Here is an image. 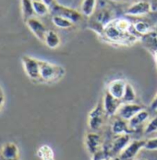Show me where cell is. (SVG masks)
<instances>
[{"mask_svg": "<svg viewBox=\"0 0 157 160\" xmlns=\"http://www.w3.org/2000/svg\"><path fill=\"white\" fill-rule=\"evenodd\" d=\"M137 160H147V159H145V158H140V159H137Z\"/></svg>", "mask_w": 157, "mask_h": 160, "instance_id": "cell-35", "label": "cell"}, {"mask_svg": "<svg viewBox=\"0 0 157 160\" xmlns=\"http://www.w3.org/2000/svg\"><path fill=\"white\" fill-rule=\"evenodd\" d=\"M60 43L61 40L58 34L53 30H48L45 39V44L46 46L50 49H56L60 46Z\"/></svg>", "mask_w": 157, "mask_h": 160, "instance_id": "cell-18", "label": "cell"}, {"mask_svg": "<svg viewBox=\"0 0 157 160\" xmlns=\"http://www.w3.org/2000/svg\"><path fill=\"white\" fill-rule=\"evenodd\" d=\"M22 2V14L24 22H26L28 20L33 18L35 15L32 0H21Z\"/></svg>", "mask_w": 157, "mask_h": 160, "instance_id": "cell-17", "label": "cell"}, {"mask_svg": "<svg viewBox=\"0 0 157 160\" xmlns=\"http://www.w3.org/2000/svg\"><path fill=\"white\" fill-rule=\"evenodd\" d=\"M25 23L27 24V26L31 30V32L33 33V35L39 41L45 43V35H46L48 30L46 29L44 23H42L39 20H37L35 18H32V19L28 20Z\"/></svg>", "mask_w": 157, "mask_h": 160, "instance_id": "cell-9", "label": "cell"}, {"mask_svg": "<svg viewBox=\"0 0 157 160\" xmlns=\"http://www.w3.org/2000/svg\"><path fill=\"white\" fill-rule=\"evenodd\" d=\"M150 108H151V109L152 110H157V93L156 95L155 96V98L152 100V102H151V105H150Z\"/></svg>", "mask_w": 157, "mask_h": 160, "instance_id": "cell-27", "label": "cell"}, {"mask_svg": "<svg viewBox=\"0 0 157 160\" xmlns=\"http://www.w3.org/2000/svg\"><path fill=\"white\" fill-rule=\"evenodd\" d=\"M32 4H33L35 15L37 16L44 17L47 15L50 11V8L42 0H32Z\"/></svg>", "mask_w": 157, "mask_h": 160, "instance_id": "cell-21", "label": "cell"}, {"mask_svg": "<svg viewBox=\"0 0 157 160\" xmlns=\"http://www.w3.org/2000/svg\"><path fill=\"white\" fill-rule=\"evenodd\" d=\"M110 160H121V159H120V158H119V157H114V158H111Z\"/></svg>", "mask_w": 157, "mask_h": 160, "instance_id": "cell-31", "label": "cell"}, {"mask_svg": "<svg viewBox=\"0 0 157 160\" xmlns=\"http://www.w3.org/2000/svg\"><path fill=\"white\" fill-rule=\"evenodd\" d=\"M133 29L136 33H139L140 35H146L150 32V26L149 24L144 22H138L133 25Z\"/></svg>", "mask_w": 157, "mask_h": 160, "instance_id": "cell-24", "label": "cell"}, {"mask_svg": "<svg viewBox=\"0 0 157 160\" xmlns=\"http://www.w3.org/2000/svg\"><path fill=\"white\" fill-rule=\"evenodd\" d=\"M127 82L123 79H115L107 85V91L112 96L122 101L124 92L126 90Z\"/></svg>", "mask_w": 157, "mask_h": 160, "instance_id": "cell-13", "label": "cell"}, {"mask_svg": "<svg viewBox=\"0 0 157 160\" xmlns=\"http://www.w3.org/2000/svg\"><path fill=\"white\" fill-rule=\"evenodd\" d=\"M145 142L146 140H135L130 142L118 157L121 160H131L142 148H144Z\"/></svg>", "mask_w": 157, "mask_h": 160, "instance_id": "cell-7", "label": "cell"}, {"mask_svg": "<svg viewBox=\"0 0 157 160\" xmlns=\"http://www.w3.org/2000/svg\"><path fill=\"white\" fill-rule=\"evenodd\" d=\"M111 132L115 135H121V134H130L133 132V131L130 128L129 122L127 120L118 118H115L112 123L111 126Z\"/></svg>", "mask_w": 157, "mask_h": 160, "instance_id": "cell-15", "label": "cell"}, {"mask_svg": "<svg viewBox=\"0 0 157 160\" xmlns=\"http://www.w3.org/2000/svg\"><path fill=\"white\" fill-rule=\"evenodd\" d=\"M155 36H156V39H157V24H156V29H155Z\"/></svg>", "mask_w": 157, "mask_h": 160, "instance_id": "cell-34", "label": "cell"}, {"mask_svg": "<svg viewBox=\"0 0 157 160\" xmlns=\"http://www.w3.org/2000/svg\"><path fill=\"white\" fill-rule=\"evenodd\" d=\"M144 149L149 150V151H155L157 150V136L149 140H146Z\"/></svg>", "mask_w": 157, "mask_h": 160, "instance_id": "cell-26", "label": "cell"}, {"mask_svg": "<svg viewBox=\"0 0 157 160\" xmlns=\"http://www.w3.org/2000/svg\"><path fill=\"white\" fill-rule=\"evenodd\" d=\"M22 61L27 76L33 82H41L40 60L31 58L29 56H23L22 58Z\"/></svg>", "mask_w": 157, "mask_h": 160, "instance_id": "cell-3", "label": "cell"}, {"mask_svg": "<svg viewBox=\"0 0 157 160\" xmlns=\"http://www.w3.org/2000/svg\"><path fill=\"white\" fill-rule=\"evenodd\" d=\"M105 109L103 107V102H99L89 113L88 125L91 131H98L102 128L105 118Z\"/></svg>", "mask_w": 157, "mask_h": 160, "instance_id": "cell-4", "label": "cell"}, {"mask_svg": "<svg viewBox=\"0 0 157 160\" xmlns=\"http://www.w3.org/2000/svg\"><path fill=\"white\" fill-rule=\"evenodd\" d=\"M52 22L54 23L55 26H56L57 28H60V29H68V28L72 27L74 24L71 21L67 20L64 17L58 16V15H54L52 17Z\"/></svg>", "mask_w": 157, "mask_h": 160, "instance_id": "cell-22", "label": "cell"}, {"mask_svg": "<svg viewBox=\"0 0 157 160\" xmlns=\"http://www.w3.org/2000/svg\"><path fill=\"white\" fill-rule=\"evenodd\" d=\"M149 117H150V113L146 109L140 110L139 113H137L132 118H130L128 121L130 128L134 132L135 130H137L138 128H140L149 118Z\"/></svg>", "mask_w": 157, "mask_h": 160, "instance_id": "cell-16", "label": "cell"}, {"mask_svg": "<svg viewBox=\"0 0 157 160\" xmlns=\"http://www.w3.org/2000/svg\"><path fill=\"white\" fill-rule=\"evenodd\" d=\"M42 1H43V2H45V4H46L50 8H51L55 4H56V1H55V0H42Z\"/></svg>", "mask_w": 157, "mask_h": 160, "instance_id": "cell-28", "label": "cell"}, {"mask_svg": "<svg viewBox=\"0 0 157 160\" xmlns=\"http://www.w3.org/2000/svg\"><path fill=\"white\" fill-rule=\"evenodd\" d=\"M84 143L87 151L91 156L101 151L102 140L101 136L96 132H88L84 138Z\"/></svg>", "mask_w": 157, "mask_h": 160, "instance_id": "cell-12", "label": "cell"}, {"mask_svg": "<svg viewBox=\"0 0 157 160\" xmlns=\"http://www.w3.org/2000/svg\"><path fill=\"white\" fill-rule=\"evenodd\" d=\"M135 100H136V92H135V89L130 83L127 82L126 90H125L123 98H122V102L123 103H134Z\"/></svg>", "mask_w": 157, "mask_h": 160, "instance_id": "cell-23", "label": "cell"}, {"mask_svg": "<svg viewBox=\"0 0 157 160\" xmlns=\"http://www.w3.org/2000/svg\"><path fill=\"white\" fill-rule=\"evenodd\" d=\"M156 136H157V132H156Z\"/></svg>", "mask_w": 157, "mask_h": 160, "instance_id": "cell-36", "label": "cell"}, {"mask_svg": "<svg viewBox=\"0 0 157 160\" xmlns=\"http://www.w3.org/2000/svg\"><path fill=\"white\" fill-rule=\"evenodd\" d=\"M40 71L41 82L45 83L56 82L66 74V69H64V67L42 60H40Z\"/></svg>", "mask_w": 157, "mask_h": 160, "instance_id": "cell-2", "label": "cell"}, {"mask_svg": "<svg viewBox=\"0 0 157 160\" xmlns=\"http://www.w3.org/2000/svg\"><path fill=\"white\" fill-rule=\"evenodd\" d=\"M113 2H126V1H129V0H111Z\"/></svg>", "mask_w": 157, "mask_h": 160, "instance_id": "cell-32", "label": "cell"}, {"mask_svg": "<svg viewBox=\"0 0 157 160\" xmlns=\"http://www.w3.org/2000/svg\"><path fill=\"white\" fill-rule=\"evenodd\" d=\"M142 109L143 108L140 105L135 103H123L118 109L117 115L119 118L129 121L130 118H132L135 115Z\"/></svg>", "mask_w": 157, "mask_h": 160, "instance_id": "cell-11", "label": "cell"}, {"mask_svg": "<svg viewBox=\"0 0 157 160\" xmlns=\"http://www.w3.org/2000/svg\"><path fill=\"white\" fill-rule=\"evenodd\" d=\"M50 10L54 15H58V16L64 17L67 20L71 21L73 23L79 22L82 19V15L79 11H77L71 8H67L65 6L56 4V3L50 8Z\"/></svg>", "mask_w": 157, "mask_h": 160, "instance_id": "cell-5", "label": "cell"}, {"mask_svg": "<svg viewBox=\"0 0 157 160\" xmlns=\"http://www.w3.org/2000/svg\"><path fill=\"white\" fill-rule=\"evenodd\" d=\"M103 35L109 42L118 44L121 46H131L139 41L138 35L132 32H123L117 30L113 25L112 22L105 26Z\"/></svg>", "mask_w": 157, "mask_h": 160, "instance_id": "cell-1", "label": "cell"}, {"mask_svg": "<svg viewBox=\"0 0 157 160\" xmlns=\"http://www.w3.org/2000/svg\"><path fill=\"white\" fill-rule=\"evenodd\" d=\"M152 11V5L147 1H139L132 4L127 10L126 14L129 16L139 17L147 15Z\"/></svg>", "mask_w": 157, "mask_h": 160, "instance_id": "cell-10", "label": "cell"}, {"mask_svg": "<svg viewBox=\"0 0 157 160\" xmlns=\"http://www.w3.org/2000/svg\"><path fill=\"white\" fill-rule=\"evenodd\" d=\"M4 100H5V94H4V92L2 90V88L0 87V108L2 107V105L4 103Z\"/></svg>", "mask_w": 157, "mask_h": 160, "instance_id": "cell-29", "label": "cell"}, {"mask_svg": "<svg viewBox=\"0 0 157 160\" xmlns=\"http://www.w3.org/2000/svg\"><path fill=\"white\" fill-rule=\"evenodd\" d=\"M20 151L14 142H7L1 149L0 158L5 160H19Z\"/></svg>", "mask_w": 157, "mask_h": 160, "instance_id": "cell-14", "label": "cell"}, {"mask_svg": "<svg viewBox=\"0 0 157 160\" xmlns=\"http://www.w3.org/2000/svg\"><path fill=\"white\" fill-rule=\"evenodd\" d=\"M97 0H83L81 4V12L85 17H91L96 8Z\"/></svg>", "mask_w": 157, "mask_h": 160, "instance_id": "cell-20", "label": "cell"}, {"mask_svg": "<svg viewBox=\"0 0 157 160\" xmlns=\"http://www.w3.org/2000/svg\"><path fill=\"white\" fill-rule=\"evenodd\" d=\"M37 156L41 160H55L54 151L47 144H44V145H42V146H40L38 148Z\"/></svg>", "mask_w": 157, "mask_h": 160, "instance_id": "cell-19", "label": "cell"}, {"mask_svg": "<svg viewBox=\"0 0 157 160\" xmlns=\"http://www.w3.org/2000/svg\"><path fill=\"white\" fill-rule=\"evenodd\" d=\"M110 158H104V159L102 160H110Z\"/></svg>", "mask_w": 157, "mask_h": 160, "instance_id": "cell-33", "label": "cell"}, {"mask_svg": "<svg viewBox=\"0 0 157 160\" xmlns=\"http://www.w3.org/2000/svg\"><path fill=\"white\" fill-rule=\"evenodd\" d=\"M157 132V117L153 118L144 129V134H152Z\"/></svg>", "mask_w": 157, "mask_h": 160, "instance_id": "cell-25", "label": "cell"}, {"mask_svg": "<svg viewBox=\"0 0 157 160\" xmlns=\"http://www.w3.org/2000/svg\"><path fill=\"white\" fill-rule=\"evenodd\" d=\"M130 142V134H121V135H116L112 141L108 154L110 158L114 157H118L120 153L126 148V146Z\"/></svg>", "mask_w": 157, "mask_h": 160, "instance_id": "cell-6", "label": "cell"}, {"mask_svg": "<svg viewBox=\"0 0 157 160\" xmlns=\"http://www.w3.org/2000/svg\"><path fill=\"white\" fill-rule=\"evenodd\" d=\"M123 104V102L120 99H117L115 97L112 96L108 92H105L103 98V107L105 109V115L107 116H115L117 114L118 109L120 106Z\"/></svg>", "mask_w": 157, "mask_h": 160, "instance_id": "cell-8", "label": "cell"}, {"mask_svg": "<svg viewBox=\"0 0 157 160\" xmlns=\"http://www.w3.org/2000/svg\"><path fill=\"white\" fill-rule=\"evenodd\" d=\"M154 58H155V63H156L157 65V49L155 51V53H154Z\"/></svg>", "mask_w": 157, "mask_h": 160, "instance_id": "cell-30", "label": "cell"}]
</instances>
